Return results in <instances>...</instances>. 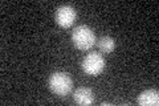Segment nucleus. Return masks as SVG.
Returning a JSON list of instances; mask_svg holds the SVG:
<instances>
[{
	"label": "nucleus",
	"mask_w": 159,
	"mask_h": 106,
	"mask_svg": "<svg viewBox=\"0 0 159 106\" xmlns=\"http://www.w3.org/2000/svg\"><path fill=\"white\" fill-rule=\"evenodd\" d=\"M48 86L54 94L60 97H65L72 92L73 81L70 76L65 72H54L49 76L48 78Z\"/></svg>",
	"instance_id": "1"
},
{
	"label": "nucleus",
	"mask_w": 159,
	"mask_h": 106,
	"mask_svg": "<svg viewBox=\"0 0 159 106\" xmlns=\"http://www.w3.org/2000/svg\"><path fill=\"white\" fill-rule=\"evenodd\" d=\"M72 43L80 50H88L96 43V35L88 25H77L72 32Z\"/></svg>",
	"instance_id": "2"
},
{
	"label": "nucleus",
	"mask_w": 159,
	"mask_h": 106,
	"mask_svg": "<svg viewBox=\"0 0 159 106\" xmlns=\"http://www.w3.org/2000/svg\"><path fill=\"white\" fill-rule=\"evenodd\" d=\"M82 70L89 76H98L105 69V60L97 52H92L82 60Z\"/></svg>",
	"instance_id": "3"
},
{
	"label": "nucleus",
	"mask_w": 159,
	"mask_h": 106,
	"mask_svg": "<svg viewBox=\"0 0 159 106\" xmlns=\"http://www.w3.org/2000/svg\"><path fill=\"white\" fill-rule=\"evenodd\" d=\"M56 23L62 28H69L70 25L76 21L77 12L72 6L64 4L56 9Z\"/></svg>",
	"instance_id": "4"
},
{
	"label": "nucleus",
	"mask_w": 159,
	"mask_h": 106,
	"mask_svg": "<svg viewBox=\"0 0 159 106\" xmlns=\"http://www.w3.org/2000/svg\"><path fill=\"white\" fill-rule=\"evenodd\" d=\"M73 98L78 105H92L94 102V93L89 88H78L73 93Z\"/></svg>",
	"instance_id": "5"
},
{
	"label": "nucleus",
	"mask_w": 159,
	"mask_h": 106,
	"mask_svg": "<svg viewBox=\"0 0 159 106\" xmlns=\"http://www.w3.org/2000/svg\"><path fill=\"white\" fill-rule=\"evenodd\" d=\"M138 104L142 106H157L159 104V93L155 89L145 90L138 95Z\"/></svg>",
	"instance_id": "6"
},
{
	"label": "nucleus",
	"mask_w": 159,
	"mask_h": 106,
	"mask_svg": "<svg viewBox=\"0 0 159 106\" xmlns=\"http://www.w3.org/2000/svg\"><path fill=\"white\" fill-rule=\"evenodd\" d=\"M98 48L101 49V52L103 53H111L114 48H116V43H114V40L109 36H103L99 39L98 41Z\"/></svg>",
	"instance_id": "7"
}]
</instances>
